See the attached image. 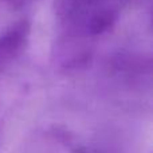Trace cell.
<instances>
[{
  "mask_svg": "<svg viewBox=\"0 0 153 153\" xmlns=\"http://www.w3.org/2000/svg\"><path fill=\"white\" fill-rule=\"evenodd\" d=\"M76 153H114L110 152L108 149H102V148H95V146H85V148H81Z\"/></svg>",
  "mask_w": 153,
  "mask_h": 153,
  "instance_id": "4",
  "label": "cell"
},
{
  "mask_svg": "<svg viewBox=\"0 0 153 153\" xmlns=\"http://www.w3.org/2000/svg\"><path fill=\"white\" fill-rule=\"evenodd\" d=\"M126 0H55L59 26L73 39L94 38L110 31Z\"/></svg>",
  "mask_w": 153,
  "mask_h": 153,
  "instance_id": "1",
  "label": "cell"
},
{
  "mask_svg": "<svg viewBox=\"0 0 153 153\" xmlns=\"http://www.w3.org/2000/svg\"><path fill=\"white\" fill-rule=\"evenodd\" d=\"M31 35V23L27 19L16 22L0 34V73L7 70L26 50Z\"/></svg>",
  "mask_w": 153,
  "mask_h": 153,
  "instance_id": "2",
  "label": "cell"
},
{
  "mask_svg": "<svg viewBox=\"0 0 153 153\" xmlns=\"http://www.w3.org/2000/svg\"><path fill=\"white\" fill-rule=\"evenodd\" d=\"M10 7L15 8V10H19V8H23V7H27V5L32 4L34 1L36 0H4Z\"/></svg>",
  "mask_w": 153,
  "mask_h": 153,
  "instance_id": "3",
  "label": "cell"
}]
</instances>
